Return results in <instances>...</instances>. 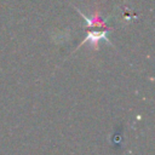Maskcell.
I'll list each match as a JSON object with an SVG mask.
<instances>
[{"label": "cell", "mask_w": 155, "mask_h": 155, "mask_svg": "<svg viewBox=\"0 0 155 155\" xmlns=\"http://www.w3.org/2000/svg\"><path fill=\"white\" fill-rule=\"evenodd\" d=\"M101 39H107V30H93L86 36V40L91 41L92 44L98 42Z\"/></svg>", "instance_id": "obj_1"}]
</instances>
